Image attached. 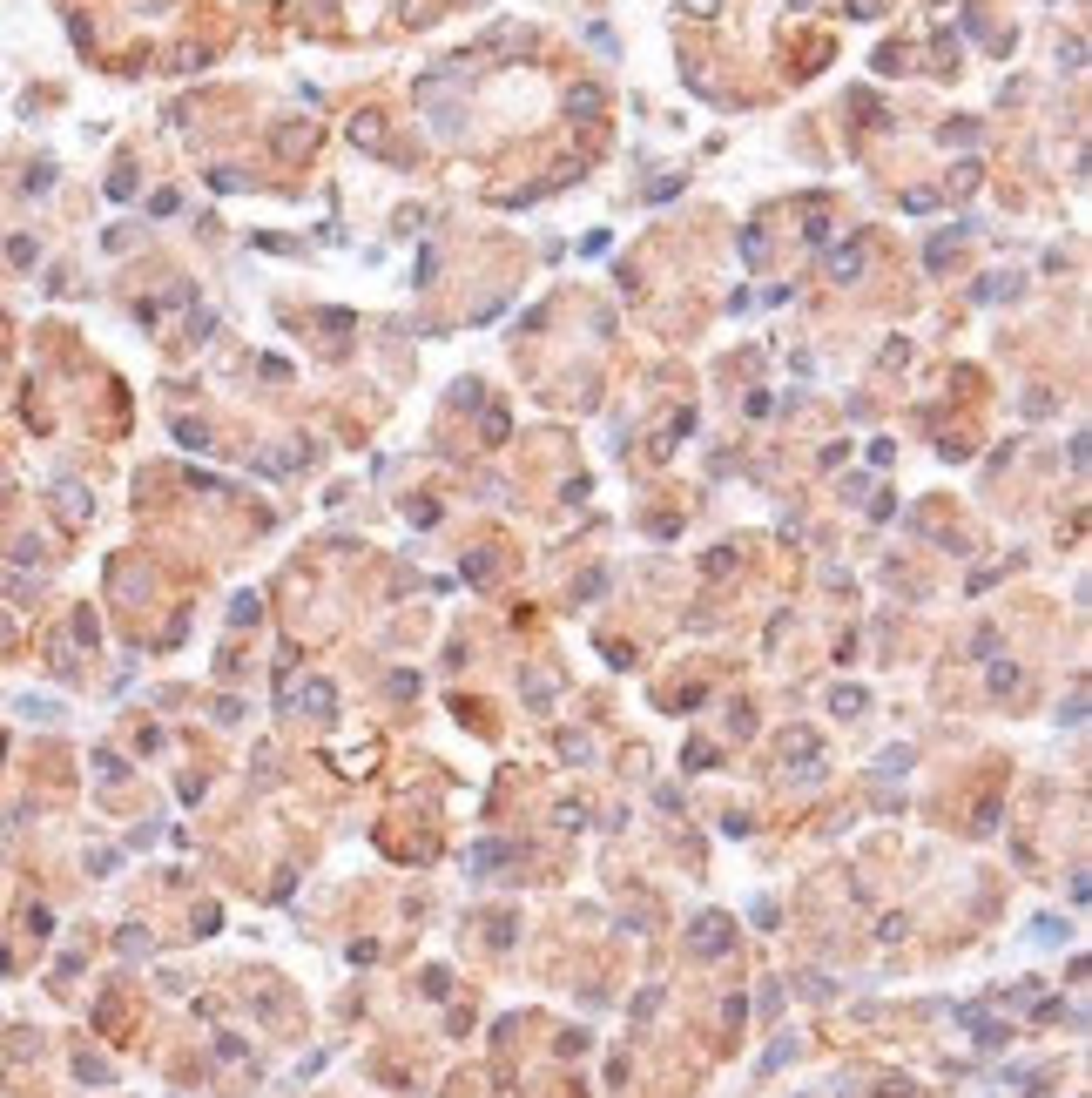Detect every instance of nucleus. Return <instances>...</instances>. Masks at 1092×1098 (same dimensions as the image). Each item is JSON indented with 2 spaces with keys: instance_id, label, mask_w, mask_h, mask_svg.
Returning <instances> with one entry per match:
<instances>
[{
  "instance_id": "obj_1",
  "label": "nucleus",
  "mask_w": 1092,
  "mask_h": 1098,
  "mask_svg": "<svg viewBox=\"0 0 1092 1098\" xmlns=\"http://www.w3.org/2000/svg\"><path fill=\"white\" fill-rule=\"evenodd\" d=\"M863 270H870V243L863 236H850V243L829 250V283H856Z\"/></svg>"
},
{
  "instance_id": "obj_2",
  "label": "nucleus",
  "mask_w": 1092,
  "mask_h": 1098,
  "mask_svg": "<svg viewBox=\"0 0 1092 1098\" xmlns=\"http://www.w3.org/2000/svg\"><path fill=\"white\" fill-rule=\"evenodd\" d=\"M607 108V94L594 88V82H580V88H566V115H580V122H594Z\"/></svg>"
},
{
  "instance_id": "obj_3",
  "label": "nucleus",
  "mask_w": 1092,
  "mask_h": 1098,
  "mask_svg": "<svg viewBox=\"0 0 1092 1098\" xmlns=\"http://www.w3.org/2000/svg\"><path fill=\"white\" fill-rule=\"evenodd\" d=\"M297 701H304L310 715H331V708H338V694H331V681H304V694H297Z\"/></svg>"
},
{
  "instance_id": "obj_4",
  "label": "nucleus",
  "mask_w": 1092,
  "mask_h": 1098,
  "mask_svg": "<svg viewBox=\"0 0 1092 1098\" xmlns=\"http://www.w3.org/2000/svg\"><path fill=\"white\" fill-rule=\"evenodd\" d=\"M351 142H358V149H384V122H378V115H358V122H351Z\"/></svg>"
},
{
  "instance_id": "obj_5",
  "label": "nucleus",
  "mask_w": 1092,
  "mask_h": 1098,
  "mask_svg": "<svg viewBox=\"0 0 1092 1098\" xmlns=\"http://www.w3.org/2000/svg\"><path fill=\"white\" fill-rule=\"evenodd\" d=\"M1011 290H1018V276H1011V270H992L985 283H978V303H998V297H1011Z\"/></svg>"
},
{
  "instance_id": "obj_6",
  "label": "nucleus",
  "mask_w": 1092,
  "mask_h": 1098,
  "mask_svg": "<svg viewBox=\"0 0 1092 1098\" xmlns=\"http://www.w3.org/2000/svg\"><path fill=\"white\" fill-rule=\"evenodd\" d=\"M1059 68H1066V75H1079V68H1086V41H1079V34H1066V41H1059Z\"/></svg>"
},
{
  "instance_id": "obj_7",
  "label": "nucleus",
  "mask_w": 1092,
  "mask_h": 1098,
  "mask_svg": "<svg viewBox=\"0 0 1092 1098\" xmlns=\"http://www.w3.org/2000/svg\"><path fill=\"white\" fill-rule=\"evenodd\" d=\"M722 930H728L722 916H702L695 923V950H722Z\"/></svg>"
},
{
  "instance_id": "obj_8",
  "label": "nucleus",
  "mask_w": 1092,
  "mask_h": 1098,
  "mask_svg": "<svg viewBox=\"0 0 1092 1098\" xmlns=\"http://www.w3.org/2000/svg\"><path fill=\"white\" fill-rule=\"evenodd\" d=\"M762 257H769V236H762V229H742V263H748V270H755V263H762Z\"/></svg>"
},
{
  "instance_id": "obj_9",
  "label": "nucleus",
  "mask_w": 1092,
  "mask_h": 1098,
  "mask_svg": "<svg viewBox=\"0 0 1092 1098\" xmlns=\"http://www.w3.org/2000/svg\"><path fill=\"white\" fill-rule=\"evenodd\" d=\"M951 250H958V236H930V243H924V263H930V270H944V263H951Z\"/></svg>"
},
{
  "instance_id": "obj_10",
  "label": "nucleus",
  "mask_w": 1092,
  "mask_h": 1098,
  "mask_svg": "<svg viewBox=\"0 0 1092 1098\" xmlns=\"http://www.w3.org/2000/svg\"><path fill=\"white\" fill-rule=\"evenodd\" d=\"M978 183H985V169H978V162H958V169H951V189H958V195H971Z\"/></svg>"
},
{
  "instance_id": "obj_11",
  "label": "nucleus",
  "mask_w": 1092,
  "mask_h": 1098,
  "mask_svg": "<svg viewBox=\"0 0 1092 1098\" xmlns=\"http://www.w3.org/2000/svg\"><path fill=\"white\" fill-rule=\"evenodd\" d=\"M937 209V189H904V216H930Z\"/></svg>"
},
{
  "instance_id": "obj_12",
  "label": "nucleus",
  "mask_w": 1092,
  "mask_h": 1098,
  "mask_svg": "<svg viewBox=\"0 0 1092 1098\" xmlns=\"http://www.w3.org/2000/svg\"><path fill=\"white\" fill-rule=\"evenodd\" d=\"M944 142H978V122H971V115H958V122L944 128Z\"/></svg>"
},
{
  "instance_id": "obj_13",
  "label": "nucleus",
  "mask_w": 1092,
  "mask_h": 1098,
  "mask_svg": "<svg viewBox=\"0 0 1092 1098\" xmlns=\"http://www.w3.org/2000/svg\"><path fill=\"white\" fill-rule=\"evenodd\" d=\"M681 14H688V20H715V14H722V0H681Z\"/></svg>"
},
{
  "instance_id": "obj_14",
  "label": "nucleus",
  "mask_w": 1092,
  "mask_h": 1098,
  "mask_svg": "<svg viewBox=\"0 0 1092 1098\" xmlns=\"http://www.w3.org/2000/svg\"><path fill=\"white\" fill-rule=\"evenodd\" d=\"M863 708V688H836V715H856Z\"/></svg>"
},
{
  "instance_id": "obj_15",
  "label": "nucleus",
  "mask_w": 1092,
  "mask_h": 1098,
  "mask_svg": "<svg viewBox=\"0 0 1092 1098\" xmlns=\"http://www.w3.org/2000/svg\"><path fill=\"white\" fill-rule=\"evenodd\" d=\"M850 20H884V0H850Z\"/></svg>"
},
{
  "instance_id": "obj_16",
  "label": "nucleus",
  "mask_w": 1092,
  "mask_h": 1098,
  "mask_svg": "<svg viewBox=\"0 0 1092 1098\" xmlns=\"http://www.w3.org/2000/svg\"><path fill=\"white\" fill-rule=\"evenodd\" d=\"M850 108H856V115H870V122L884 115V108H877V94H870V88H856V94H850Z\"/></svg>"
},
{
  "instance_id": "obj_17",
  "label": "nucleus",
  "mask_w": 1092,
  "mask_h": 1098,
  "mask_svg": "<svg viewBox=\"0 0 1092 1098\" xmlns=\"http://www.w3.org/2000/svg\"><path fill=\"white\" fill-rule=\"evenodd\" d=\"M803 7H810V0H789V14H803Z\"/></svg>"
}]
</instances>
